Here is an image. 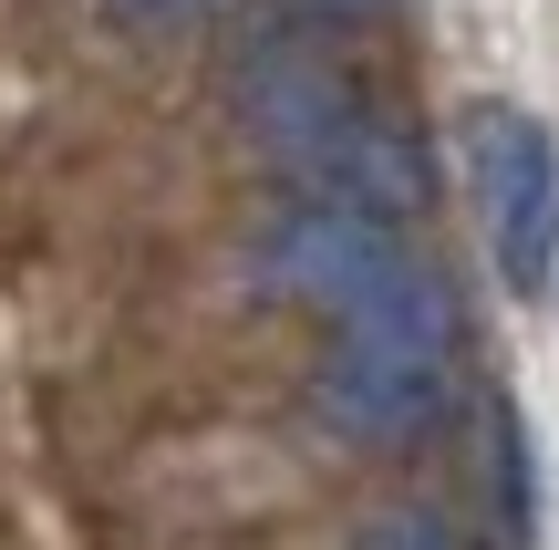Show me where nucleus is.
<instances>
[{"label": "nucleus", "mask_w": 559, "mask_h": 550, "mask_svg": "<svg viewBox=\"0 0 559 550\" xmlns=\"http://www.w3.org/2000/svg\"><path fill=\"white\" fill-rule=\"evenodd\" d=\"M239 104L260 125V145L300 177V198H342V208H373V219H415L425 208V166L394 125L362 104L353 73H332L321 52H290L270 42L260 62L239 73Z\"/></svg>", "instance_id": "1"}, {"label": "nucleus", "mask_w": 559, "mask_h": 550, "mask_svg": "<svg viewBox=\"0 0 559 550\" xmlns=\"http://www.w3.org/2000/svg\"><path fill=\"white\" fill-rule=\"evenodd\" d=\"M445 364H456V302L404 260L383 291H362L353 312H332V353H321L311 406H321V426L362 436V447H394V436L436 426Z\"/></svg>", "instance_id": "2"}, {"label": "nucleus", "mask_w": 559, "mask_h": 550, "mask_svg": "<svg viewBox=\"0 0 559 550\" xmlns=\"http://www.w3.org/2000/svg\"><path fill=\"white\" fill-rule=\"evenodd\" d=\"M466 177H477V229L498 281L519 302H539L559 270V136L519 104H477L466 115Z\"/></svg>", "instance_id": "3"}, {"label": "nucleus", "mask_w": 559, "mask_h": 550, "mask_svg": "<svg viewBox=\"0 0 559 550\" xmlns=\"http://www.w3.org/2000/svg\"><path fill=\"white\" fill-rule=\"evenodd\" d=\"M404 260H415L404 229L373 219V208H342V198H300L290 219L270 229V281L290 291V302H321V312H353L362 291H383Z\"/></svg>", "instance_id": "4"}, {"label": "nucleus", "mask_w": 559, "mask_h": 550, "mask_svg": "<svg viewBox=\"0 0 559 550\" xmlns=\"http://www.w3.org/2000/svg\"><path fill=\"white\" fill-rule=\"evenodd\" d=\"M362 550H445L436 519H383V530H362Z\"/></svg>", "instance_id": "5"}, {"label": "nucleus", "mask_w": 559, "mask_h": 550, "mask_svg": "<svg viewBox=\"0 0 559 550\" xmlns=\"http://www.w3.org/2000/svg\"><path fill=\"white\" fill-rule=\"evenodd\" d=\"M124 21H187V11H207V0H115Z\"/></svg>", "instance_id": "6"}, {"label": "nucleus", "mask_w": 559, "mask_h": 550, "mask_svg": "<svg viewBox=\"0 0 559 550\" xmlns=\"http://www.w3.org/2000/svg\"><path fill=\"white\" fill-rule=\"evenodd\" d=\"M311 11H383V0H311Z\"/></svg>", "instance_id": "7"}]
</instances>
